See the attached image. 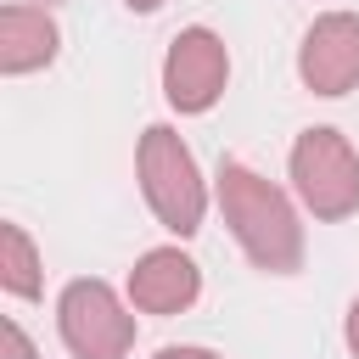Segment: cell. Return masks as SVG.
<instances>
[{
    "mask_svg": "<svg viewBox=\"0 0 359 359\" xmlns=\"http://www.w3.org/2000/svg\"><path fill=\"white\" fill-rule=\"evenodd\" d=\"M213 191H219V213H224L230 236L241 241V252L252 258V269L292 275L303 264V224H297L286 191H275L247 163H219V185Z\"/></svg>",
    "mask_w": 359,
    "mask_h": 359,
    "instance_id": "6da1fadb",
    "label": "cell"
},
{
    "mask_svg": "<svg viewBox=\"0 0 359 359\" xmlns=\"http://www.w3.org/2000/svg\"><path fill=\"white\" fill-rule=\"evenodd\" d=\"M135 168H140V191H146V208L157 213V224L174 230V236H196L202 230V213H208V185L196 174L191 146L168 123H151L140 135Z\"/></svg>",
    "mask_w": 359,
    "mask_h": 359,
    "instance_id": "7a4b0ae2",
    "label": "cell"
},
{
    "mask_svg": "<svg viewBox=\"0 0 359 359\" xmlns=\"http://www.w3.org/2000/svg\"><path fill=\"white\" fill-rule=\"evenodd\" d=\"M292 185L303 196V208L325 224L348 219L359 208V157L348 146V135L337 129H303L292 146Z\"/></svg>",
    "mask_w": 359,
    "mask_h": 359,
    "instance_id": "3957f363",
    "label": "cell"
},
{
    "mask_svg": "<svg viewBox=\"0 0 359 359\" xmlns=\"http://www.w3.org/2000/svg\"><path fill=\"white\" fill-rule=\"evenodd\" d=\"M56 331L73 359H123L135 348V314L107 280H67L56 297Z\"/></svg>",
    "mask_w": 359,
    "mask_h": 359,
    "instance_id": "277c9868",
    "label": "cell"
},
{
    "mask_svg": "<svg viewBox=\"0 0 359 359\" xmlns=\"http://www.w3.org/2000/svg\"><path fill=\"white\" fill-rule=\"evenodd\" d=\"M230 84V50L213 28H180L163 56V95L174 112H208Z\"/></svg>",
    "mask_w": 359,
    "mask_h": 359,
    "instance_id": "5b68a950",
    "label": "cell"
},
{
    "mask_svg": "<svg viewBox=\"0 0 359 359\" xmlns=\"http://www.w3.org/2000/svg\"><path fill=\"white\" fill-rule=\"evenodd\" d=\"M297 79L314 95H348L359 84V17L325 11L297 45Z\"/></svg>",
    "mask_w": 359,
    "mask_h": 359,
    "instance_id": "8992f818",
    "label": "cell"
},
{
    "mask_svg": "<svg viewBox=\"0 0 359 359\" xmlns=\"http://www.w3.org/2000/svg\"><path fill=\"white\" fill-rule=\"evenodd\" d=\"M196 292H202V269L180 247H151L129 269V303L140 314H180L196 303Z\"/></svg>",
    "mask_w": 359,
    "mask_h": 359,
    "instance_id": "52a82bcc",
    "label": "cell"
},
{
    "mask_svg": "<svg viewBox=\"0 0 359 359\" xmlns=\"http://www.w3.org/2000/svg\"><path fill=\"white\" fill-rule=\"evenodd\" d=\"M56 22L45 6H6L0 11V73H34V67H50L56 62Z\"/></svg>",
    "mask_w": 359,
    "mask_h": 359,
    "instance_id": "ba28073f",
    "label": "cell"
},
{
    "mask_svg": "<svg viewBox=\"0 0 359 359\" xmlns=\"http://www.w3.org/2000/svg\"><path fill=\"white\" fill-rule=\"evenodd\" d=\"M0 286L22 303H34L45 292V275H39V252L28 241L22 224H0Z\"/></svg>",
    "mask_w": 359,
    "mask_h": 359,
    "instance_id": "9c48e42d",
    "label": "cell"
},
{
    "mask_svg": "<svg viewBox=\"0 0 359 359\" xmlns=\"http://www.w3.org/2000/svg\"><path fill=\"white\" fill-rule=\"evenodd\" d=\"M0 359H39V353H34V342H28V331H22L17 320H6V325H0Z\"/></svg>",
    "mask_w": 359,
    "mask_h": 359,
    "instance_id": "30bf717a",
    "label": "cell"
},
{
    "mask_svg": "<svg viewBox=\"0 0 359 359\" xmlns=\"http://www.w3.org/2000/svg\"><path fill=\"white\" fill-rule=\"evenodd\" d=\"M151 359H219L213 348H157Z\"/></svg>",
    "mask_w": 359,
    "mask_h": 359,
    "instance_id": "8fae6325",
    "label": "cell"
},
{
    "mask_svg": "<svg viewBox=\"0 0 359 359\" xmlns=\"http://www.w3.org/2000/svg\"><path fill=\"white\" fill-rule=\"evenodd\" d=\"M342 337H348V348H353V359H359V297L348 303V325H342Z\"/></svg>",
    "mask_w": 359,
    "mask_h": 359,
    "instance_id": "7c38bea8",
    "label": "cell"
},
{
    "mask_svg": "<svg viewBox=\"0 0 359 359\" xmlns=\"http://www.w3.org/2000/svg\"><path fill=\"white\" fill-rule=\"evenodd\" d=\"M123 6H129V11H157L163 0H123Z\"/></svg>",
    "mask_w": 359,
    "mask_h": 359,
    "instance_id": "4fadbf2b",
    "label": "cell"
},
{
    "mask_svg": "<svg viewBox=\"0 0 359 359\" xmlns=\"http://www.w3.org/2000/svg\"><path fill=\"white\" fill-rule=\"evenodd\" d=\"M39 6H50V0H39Z\"/></svg>",
    "mask_w": 359,
    "mask_h": 359,
    "instance_id": "5bb4252c",
    "label": "cell"
}]
</instances>
